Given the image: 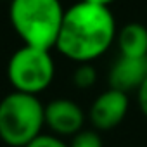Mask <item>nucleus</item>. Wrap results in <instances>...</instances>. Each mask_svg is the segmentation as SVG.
<instances>
[{"label":"nucleus","instance_id":"9d476101","mask_svg":"<svg viewBox=\"0 0 147 147\" xmlns=\"http://www.w3.org/2000/svg\"><path fill=\"white\" fill-rule=\"evenodd\" d=\"M69 147H104L97 130H80L71 137Z\"/></svg>","mask_w":147,"mask_h":147},{"label":"nucleus","instance_id":"9b49d317","mask_svg":"<svg viewBox=\"0 0 147 147\" xmlns=\"http://www.w3.org/2000/svg\"><path fill=\"white\" fill-rule=\"evenodd\" d=\"M26 147H69V144L62 142V138L55 133H40L38 137H35Z\"/></svg>","mask_w":147,"mask_h":147},{"label":"nucleus","instance_id":"f03ea898","mask_svg":"<svg viewBox=\"0 0 147 147\" xmlns=\"http://www.w3.org/2000/svg\"><path fill=\"white\" fill-rule=\"evenodd\" d=\"M66 9L61 0H11L9 19L24 45L55 49Z\"/></svg>","mask_w":147,"mask_h":147},{"label":"nucleus","instance_id":"20e7f679","mask_svg":"<svg viewBox=\"0 0 147 147\" xmlns=\"http://www.w3.org/2000/svg\"><path fill=\"white\" fill-rule=\"evenodd\" d=\"M55 75V64L49 49L23 45L7 62V78L14 90L38 95L45 92Z\"/></svg>","mask_w":147,"mask_h":147},{"label":"nucleus","instance_id":"423d86ee","mask_svg":"<svg viewBox=\"0 0 147 147\" xmlns=\"http://www.w3.org/2000/svg\"><path fill=\"white\" fill-rule=\"evenodd\" d=\"M45 125L59 137H73L83 130L85 113L75 100L57 97L45 106Z\"/></svg>","mask_w":147,"mask_h":147},{"label":"nucleus","instance_id":"ddd939ff","mask_svg":"<svg viewBox=\"0 0 147 147\" xmlns=\"http://www.w3.org/2000/svg\"><path fill=\"white\" fill-rule=\"evenodd\" d=\"M83 2H90V4H99V5H111L113 2H116V0H83Z\"/></svg>","mask_w":147,"mask_h":147},{"label":"nucleus","instance_id":"4468645a","mask_svg":"<svg viewBox=\"0 0 147 147\" xmlns=\"http://www.w3.org/2000/svg\"><path fill=\"white\" fill-rule=\"evenodd\" d=\"M9 2H11V0H9Z\"/></svg>","mask_w":147,"mask_h":147},{"label":"nucleus","instance_id":"0eeeda50","mask_svg":"<svg viewBox=\"0 0 147 147\" xmlns=\"http://www.w3.org/2000/svg\"><path fill=\"white\" fill-rule=\"evenodd\" d=\"M147 78V55L145 57H128L121 55L114 61L109 71V87L130 92L137 90Z\"/></svg>","mask_w":147,"mask_h":147},{"label":"nucleus","instance_id":"6e6552de","mask_svg":"<svg viewBox=\"0 0 147 147\" xmlns=\"http://www.w3.org/2000/svg\"><path fill=\"white\" fill-rule=\"evenodd\" d=\"M118 49L121 55L145 57L147 55V28L140 23H128L118 30Z\"/></svg>","mask_w":147,"mask_h":147},{"label":"nucleus","instance_id":"f8f14e48","mask_svg":"<svg viewBox=\"0 0 147 147\" xmlns=\"http://www.w3.org/2000/svg\"><path fill=\"white\" fill-rule=\"evenodd\" d=\"M137 102L144 116H147V78L142 82V85L137 88Z\"/></svg>","mask_w":147,"mask_h":147},{"label":"nucleus","instance_id":"39448f33","mask_svg":"<svg viewBox=\"0 0 147 147\" xmlns=\"http://www.w3.org/2000/svg\"><path fill=\"white\" fill-rule=\"evenodd\" d=\"M128 94L118 88L109 87L102 94L97 95V99L90 106V123L99 131H109L116 128L128 113Z\"/></svg>","mask_w":147,"mask_h":147},{"label":"nucleus","instance_id":"7ed1b4c3","mask_svg":"<svg viewBox=\"0 0 147 147\" xmlns=\"http://www.w3.org/2000/svg\"><path fill=\"white\" fill-rule=\"evenodd\" d=\"M45 126V106L38 95L12 90L0 100V140L9 147H26Z\"/></svg>","mask_w":147,"mask_h":147},{"label":"nucleus","instance_id":"f257e3e1","mask_svg":"<svg viewBox=\"0 0 147 147\" xmlns=\"http://www.w3.org/2000/svg\"><path fill=\"white\" fill-rule=\"evenodd\" d=\"M116 35V21L107 5L80 0L66 9L55 49L76 64L92 62L107 52Z\"/></svg>","mask_w":147,"mask_h":147},{"label":"nucleus","instance_id":"1a4fd4ad","mask_svg":"<svg viewBox=\"0 0 147 147\" xmlns=\"http://www.w3.org/2000/svg\"><path fill=\"white\" fill-rule=\"evenodd\" d=\"M73 83L82 90L90 88L97 83V71L92 66V62H78L75 73H73Z\"/></svg>","mask_w":147,"mask_h":147}]
</instances>
